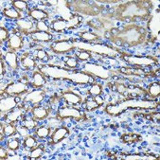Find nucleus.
<instances>
[{
	"label": "nucleus",
	"mask_w": 160,
	"mask_h": 160,
	"mask_svg": "<svg viewBox=\"0 0 160 160\" xmlns=\"http://www.w3.org/2000/svg\"><path fill=\"white\" fill-rule=\"evenodd\" d=\"M118 73L127 77H138V78H148L151 76V72H147L138 68H121L118 70Z\"/></svg>",
	"instance_id": "obj_15"
},
{
	"label": "nucleus",
	"mask_w": 160,
	"mask_h": 160,
	"mask_svg": "<svg viewBox=\"0 0 160 160\" xmlns=\"http://www.w3.org/2000/svg\"><path fill=\"white\" fill-rule=\"evenodd\" d=\"M117 159H126V160H150V159H156L155 156H150V155H142V154H117L115 155Z\"/></svg>",
	"instance_id": "obj_29"
},
{
	"label": "nucleus",
	"mask_w": 160,
	"mask_h": 160,
	"mask_svg": "<svg viewBox=\"0 0 160 160\" xmlns=\"http://www.w3.org/2000/svg\"><path fill=\"white\" fill-rule=\"evenodd\" d=\"M46 92L43 90H34L32 92L28 93L27 96H25V98L23 99L24 103L27 102H31L32 104H38L42 102L45 99Z\"/></svg>",
	"instance_id": "obj_17"
},
{
	"label": "nucleus",
	"mask_w": 160,
	"mask_h": 160,
	"mask_svg": "<svg viewBox=\"0 0 160 160\" xmlns=\"http://www.w3.org/2000/svg\"><path fill=\"white\" fill-rule=\"evenodd\" d=\"M49 114V109H48L45 106H34L31 108V115L35 120L41 121L45 120Z\"/></svg>",
	"instance_id": "obj_21"
},
{
	"label": "nucleus",
	"mask_w": 160,
	"mask_h": 160,
	"mask_svg": "<svg viewBox=\"0 0 160 160\" xmlns=\"http://www.w3.org/2000/svg\"><path fill=\"white\" fill-rule=\"evenodd\" d=\"M36 145H37V140L34 137L28 136L27 138H25V139H24V147L25 148L31 149V148H34Z\"/></svg>",
	"instance_id": "obj_41"
},
{
	"label": "nucleus",
	"mask_w": 160,
	"mask_h": 160,
	"mask_svg": "<svg viewBox=\"0 0 160 160\" xmlns=\"http://www.w3.org/2000/svg\"><path fill=\"white\" fill-rule=\"evenodd\" d=\"M38 70H40L47 78L68 80L76 84H88L94 82V77L83 71H73L52 65H39Z\"/></svg>",
	"instance_id": "obj_3"
},
{
	"label": "nucleus",
	"mask_w": 160,
	"mask_h": 160,
	"mask_svg": "<svg viewBox=\"0 0 160 160\" xmlns=\"http://www.w3.org/2000/svg\"><path fill=\"white\" fill-rule=\"evenodd\" d=\"M102 104L103 100L101 98V96H97V97H91L90 99H87L83 106L87 111H93L95 109H98Z\"/></svg>",
	"instance_id": "obj_24"
},
{
	"label": "nucleus",
	"mask_w": 160,
	"mask_h": 160,
	"mask_svg": "<svg viewBox=\"0 0 160 160\" xmlns=\"http://www.w3.org/2000/svg\"><path fill=\"white\" fill-rule=\"evenodd\" d=\"M121 140L124 143L127 144H131V143H137L142 140L141 137L138 134H133V133H129V134H123L121 137Z\"/></svg>",
	"instance_id": "obj_32"
},
{
	"label": "nucleus",
	"mask_w": 160,
	"mask_h": 160,
	"mask_svg": "<svg viewBox=\"0 0 160 160\" xmlns=\"http://www.w3.org/2000/svg\"><path fill=\"white\" fill-rule=\"evenodd\" d=\"M68 134H69V130H68V127L62 126V127L57 128V129L52 133V135L48 140V144L49 145H56V144L60 143Z\"/></svg>",
	"instance_id": "obj_16"
},
{
	"label": "nucleus",
	"mask_w": 160,
	"mask_h": 160,
	"mask_svg": "<svg viewBox=\"0 0 160 160\" xmlns=\"http://www.w3.org/2000/svg\"><path fill=\"white\" fill-rule=\"evenodd\" d=\"M17 133V128L12 123L1 124V140H3L4 137H12Z\"/></svg>",
	"instance_id": "obj_28"
},
{
	"label": "nucleus",
	"mask_w": 160,
	"mask_h": 160,
	"mask_svg": "<svg viewBox=\"0 0 160 160\" xmlns=\"http://www.w3.org/2000/svg\"><path fill=\"white\" fill-rule=\"evenodd\" d=\"M108 86L110 87V89L118 92V94L122 96H146L148 95L147 91H145L144 89L140 87L130 86L123 82H119L118 81L112 82L111 83L108 84Z\"/></svg>",
	"instance_id": "obj_7"
},
{
	"label": "nucleus",
	"mask_w": 160,
	"mask_h": 160,
	"mask_svg": "<svg viewBox=\"0 0 160 160\" xmlns=\"http://www.w3.org/2000/svg\"><path fill=\"white\" fill-rule=\"evenodd\" d=\"M30 38L33 41H38V42H50L53 38V35L48 32V31H38L34 30L33 32L29 34Z\"/></svg>",
	"instance_id": "obj_23"
},
{
	"label": "nucleus",
	"mask_w": 160,
	"mask_h": 160,
	"mask_svg": "<svg viewBox=\"0 0 160 160\" xmlns=\"http://www.w3.org/2000/svg\"><path fill=\"white\" fill-rule=\"evenodd\" d=\"M50 127H48V126H41L39 128H37L36 131H35V135L37 138H41V139H44L46 138H48L49 135H50Z\"/></svg>",
	"instance_id": "obj_36"
},
{
	"label": "nucleus",
	"mask_w": 160,
	"mask_h": 160,
	"mask_svg": "<svg viewBox=\"0 0 160 160\" xmlns=\"http://www.w3.org/2000/svg\"><path fill=\"white\" fill-rule=\"evenodd\" d=\"M159 118H160V114L159 112H153V113H151L149 116H148V119H151V120H154L155 122L159 123Z\"/></svg>",
	"instance_id": "obj_49"
},
{
	"label": "nucleus",
	"mask_w": 160,
	"mask_h": 160,
	"mask_svg": "<svg viewBox=\"0 0 160 160\" xmlns=\"http://www.w3.org/2000/svg\"><path fill=\"white\" fill-rule=\"evenodd\" d=\"M159 27H160V21H159V12H155L152 15H150L149 21H148V28H149V41L154 42L156 38H158L159 34Z\"/></svg>",
	"instance_id": "obj_14"
},
{
	"label": "nucleus",
	"mask_w": 160,
	"mask_h": 160,
	"mask_svg": "<svg viewBox=\"0 0 160 160\" xmlns=\"http://www.w3.org/2000/svg\"><path fill=\"white\" fill-rule=\"evenodd\" d=\"M36 28L38 31H48L49 28L48 26L46 24V22L44 21H39L37 22V25H36Z\"/></svg>",
	"instance_id": "obj_48"
},
{
	"label": "nucleus",
	"mask_w": 160,
	"mask_h": 160,
	"mask_svg": "<svg viewBox=\"0 0 160 160\" xmlns=\"http://www.w3.org/2000/svg\"><path fill=\"white\" fill-rule=\"evenodd\" d=\"M62 98L65 100L67 102L73 104V105H77V104H81L82 100V97H80L79 95L71 92V91H67L62 95Z\"/></svg>",
	"instance_id": "obj_26"
},
{
	"label": "nucleus",
	"mask_w": 160,
	"mask_h": 160,
	"mask_svg": "<svg viewBox=\"0 0 160 160\" xmlns=\"http://www.w3.org/2000/svg\"><path fill=\"white\" fill-rule=\"evenodd\" d=\"M56 117L58 119H61V120L71 118L76 121H81V120H83L84 118H86L85 115L81 110H79L75 107H70V106L62 107L61 109H59L56 114Z\"/></svg>",
	"instance_id": "obj_12"
},
{
	"label": "nucleus",
	"mask_w": 160,
	"mask_h": 160,
	"mask_svg": "<svg viewBox=\"0 0 160 160\" xmlns=\"http://www.w3.org/2000/svg\"><path fill=\"white\" fill-rule=\"evenodd\" d=\"M69 8H72L73 11L77 12H82L86 15H99L102 12L103 7L97 4L96 2H88V1H73L69 2Z\"/></svg>",
	"instance_id": "obj_6"
},
{
	"label": "nucleus",
	"mask_w": 160,
	"mask_h": 160,
	"mask_svg": "<svg viewBox=\"0 0 160 160\" xmlns=\"http://www.w3.org/2000/svg\"><path fill=\"white\" fill-rule=\"evenodd\" d=\"M105 37L119 47H136L147 39V30L140 26L130 24L120 28H112L105 31Z\"/></svg>",
	"instance_id": "obj_1"
},
{
	"label": "nucleus",
	"mask_w": 160,
	"mask_h": 160,
	"mask_svg": "<svg viewBox=\"0 0 160 160\" xmlns=\"http://www.w3.org/2000/svg\"><path fill=\"white\" fill-rule=\"evenodd\" d=\"M121 57L127 63L138 68L152 67L157 63V60L152 56H132V55H124L123 53Z\"/></svg>",
	"instance_id": "obj_11"
},
{
	"label": "nucleus",
	"mask_w": 160,
	"mask_h": 160,
	"mask_svg": "<svg viewBox=\"0 0 160 160\" xmlns=\"http://www.w3.org/2000/svg\"><path fill=\"white\" fill-rule=\"evenodd\" d=\"M20 62H21V66L25 68V69H31V68H35L37 65H36V62L35 60L32 58V57H30L28 55V53H25L21 59H20Z\"/></svg>",
	"instance_id": "obj_30"
},
{
	"label": "nucleus",
	"mask_w": 160,
	"mask_h": 160,
	"mask_svg": "<svg viewBox=\"0 0 160 160\" xmlns=\"http://www.w3.org/2000/svg\"><path fill=\"white\" fill-rule=\"evenodd\" d=\"M82 21V16L78 14H72L68 19H56L51 23V28L56 32H62L67 29L76 28Z\"/></svg>",
	"instance_id": "obj_8"
},
{
	"label": "nucleus",
	"mask_w": 160,
	"mask_h": 160,
	"mask_svg": "<svg viewBox=\"0 0 160 160\" xmlns=\"http://www.w3.org/2000/svg\"><path fill=\"white\" fill-rule=\"evenodd\" d=\"M49 48L52 52L56 54H65L72 51L75 48L73 45V42L68 41V40H59L54 41L50 44Z\"/></svg>",
	"instance_id": "obj_13"
},
{
	"label": "nucleus",
	"mask_w": 160,
	"mask_h": 160,
	"mask_svg": "<svg viewBox=\"0 0 160 160\" xmlns=\"http://www.w3.org/2000/svg\"><path fill=\"white\" fill-rule=\"evenodd\" d=\"M47 82L46 80V76L40 71V70H36L33 72L32 74V86L35 88H40L43 87Z\"/></svg>",
	"instance_id": "obj_27"
},
{
	"label": "nucleus",
	"mask_w": 160,
	"mask_h": 160,
	"mask_svg": "<svg viewBox=\"0 0 160 160\" xmlns=\"http://www.w3.org/2000/svg\"><path fill=\"white\" fill-rule=\"evenodd\" d=\"M159 103L156 101L152 100H137V99H129L123 102H117L115 104H108L104 111L110 116H118L125 112L128 109H154L158 107Z\"/></svg>",
	"instance_id": "obj_4"
},
{
	"label": "nucleus",
	"mask_w": 160,
	"mask_h": 160,
	"mask_svg": "<svg viewBox=\"0 0 160 160\" xmlns=\"http://www.w3.org/2000/svg\"><path fill=\"white\" fill-rule=\"evenodd\" d=\"M5 60L3 58H1V77L4 76V73L6 71V68H5V63H4Z\"/></svg>",
	"instance_id": "obj_52"
},
{
	"label": "nucleus",
	"mask_w": 160,
	"mask_h": 160,
	"mask_svg": "<svg viewBox=\"0 0 160 160\" xmlns=\"http://www.w3.org/2000/svg\"><path fill=\"white\" fill-rule=\"evenodd\" d=\"M4 60L5 62H7V65L10 67L11 69L12 70H16L18 68V58H17V55L14 51H7L5 53V56H4Z\"/></svg>",
	"instance_id": "obj_25"
},
{
	"label": "nucleus",
	"mask_w": 160,
	"mask_h": 160,
	"mask_svg": "<svg viewBox=\"0 0 160 160\" xmlns=\"http://www.w3.org/2000/svg\"><path fill=\"white\" fill-rule=\"evenodd\" d=\"M12 5L14 9H16L17 11H20V12H24L28 9V3L23 1V0H15V1L12 2Z\"/></svg>",
	"instance_id": "obj_40"
},
{
	"label": "nucleus",
	"mask_w": 160,
	"mask_h": 160,
	"mask_svg": "<svg viewBox=\"0 0 160 160\" xmlns=\"http://www.w3.org/2000/svg\"><path fill=\"white\" fill-rule=\"evenodd\" d=\"M17 107V99L15 97H9L1 99L0 101V110L1 113H9L11 110H13Z\"/></svg>",
	"instance_id": "obj_18"
},
{
	"label": "nucleus",
	"mask_w": 160,
	"mask_h": 160,
	"mask_svg": "<svg viewBox=\"0 0 160 160\" xmlns=\"http://www.w3.org/2000/svg\"><path fill=\"white\" fill-rule=\"evenodd\" d=\"M82 71L91 75L92 77H97L102 80H109L112 78V72L103 66L98 65V63H84L82 66Z\"/></svg>",
	"instance_id": "obj_10"
},
{
	"label": "nucleus",
	"mask_w": 160,
	"mask_h": 160,
	"mask_svg": "<svg viewBox=\"0 0 160 160\" xmlns=\"http://www.w3.org/2000/svg\"><path fill=\"white\" fill-rule=\"evenodd\" d=\"M23 47V39L20 34H12L8 41V48L11 51L21 49Z\"/></svg>",
	"instance_id": "obj_22"
},
{
	"label": "nucleus",
	"mask_w": 160,
	"mask_h": 160,
	"mask_svg": "<svg viewBox=\"0 0 160 160\" xmlns=\"http://www.w3.org/2000/svg\"><path fill=\"white\" fill-rule=\"evenodd\" d=\"M88 94L91 97H97L102 94V86L99 83H93L88 89Z\"/></svg>",
	"instance_id": "obj_37"
},
{
	"label": "nucleus",
	"mask_w": 160,
	"mask_h": 160,
	"mask_svg": "<svg viewBox=\"0 0 160 160\" xmlns=\"http://www.w3.org/2000/svg\"><path fill=\"white\" fill-rule=\"evenodd\" d=\"M0 158H1L2 160L8 158V152H7V150L4 147L0 148Z\"/></svg>",
	"instance_id": "obj_51"
},
{
	"label": "nucleus",
	"mask_w": 160,
	"mask_h": 160,
	"mask_svg": "<svg viewBox=\"0 0 160 160\" xmlns=\"http://www.w3.org/2000/svg\"><path fill=\"white\" fill-rule=\"evenodd\" d=\"M79 37L84 41V42H94L96 40H99L100 39V36L96 33H93V32H89V31H82V32H80L79 33Z\"/></svg>",
	"instance_id": "obj_33"
},
{
	"label": "nucleus",
	"mask_w": 160,
	"mask_h": 160,
	"mask_svg": "<svg viewBox=\"0 0 160 160\" xmlns=\"http://www.w3.org/2000/svg\"><path fill=\"white\" fill-rule=\"evenodd\" d=\"M28 129L26 127H24V126H21L20 128H18L17 129V132L19 133V135H21L23 138H27L28 136Z\"/></svg>",
	"instance_id": "obj_50"
},
{
	"label": "nucleus",
	"mask_w": 160,
	"mask_h": 160,
	"mask_svg": "<svg viewBox=\"0 0 160 160\" xmlns=\"http://www.w3.org/2000/svg\"><path fill=\"white\" fill-rule=\"evenodd\" d=\"M147 93L152 98H158L160 94V85L159 82H152L149 84L147 88Z\"/></svg>",
	"instance_id": "obj_34"
},
{
	"label": "nucleus",
	"mask_w": 160,
	"mask_h": 160,
	"mask_svg": "<svg viewBox=\"0 0 160 160\" xmlns=\"http://www.w3.org/2000/svg\"><path fill=\"white\" fill-rule=\"evenodd\" d=\"M72 42H73L75 48L88 51V52H94L101 56L116 58L118 56L123 55V52L108 45H103V44H99V43H89V42H83V41H72Z\"/></svg>",
	"instance_id": "obj_5"
},
{
	"label": "nucleus",
	"mask_w": 160,
	"mask_h": 160,
	"mask_svg": "<svg viewBox=\"0 0 160 160\" xmlns=\"http://www.w3.org/2000/svg\"><path fill=\"white\" fill-rule=\"evenodd\" d=\"M36 59L39 60V61H42V62H48L49 60V56H48V53L45 50V49H38L36 51Z\"/></svg>",
	"instance_id": "obj_43"
},
{
	"label": "nucleus",
	"mask_w": 160,
	"mask_h": 160,
	"mask_svg": "<svg viewBox=\"0 0 160 160\" xmlns=\"http://www.w3.org/2000/svg\"><path fill=\"white\" fill-rule=\"evenodd\" d=\"M77 58L80 61H87V60L92 59V54L90 52H88V51L82 50V51L77 53Z\"/></svg>",
	"instance_id": "obj_46"
},
{
	"label": "nucleus",
	"mask_w": 160,
	"mask_h": 160,
	"mask_svg": "<svg viewBox=\"0 0 160 160\" xmlns=\"http://www.w3.org/2000/svg\"><path fill=\"white\" fill-rule=\"evenodd\" d=\"M24 118V106H19L17 108H14L12 111L7 113L4 117L5 120L10 123H14L18 121L19 119H22Z\"/></svg>",
	"instance_id": "obj_19"
},
{
	"label": "nucleus",
	"mask_w": 160,
	"mask_h": 160,
	"mask_svg": "<svg viewBox=\"0 0 160 160\" xmlns=\"http://www.w3.org/2000/svg\"><path fill=\"white\" fill-rule=\"evenodd\" d=\"M44 152H45V147L44 146L36 147L35 149H33L32 151H31L28 158L29 159H39L44 154Z\"/></svg>",
	"instance_id": "obj_39"
},
{
	"label": "nucleus",
	"mask_w": 160,
	"mask_h": 160,
	"mask_svg": "<svg viewBox=\"0 0 160 160\" xmlns=\"http://www.w3.org/2000/svg\"><path fill=\"white\" fill-rule=\"evenodd\" d=\"M87 25L93 28H97V29H101L102 28H103V23L100 20V19H93L87 22Z\"/></svg>",
	"instance_id": "obj_44"
},
{
	"label": "nucleus",
	"mask_w": 160,
	"mask_h": 160,
	"mask_svg": "<svg viewBox=\"0 0 160 160\" xmlns=\"http://www.w3.org/2000/svg\"><path fill=\"white\" fill-rule=\"evenodd\" d=\"M7 147L11 151H17L20 147V142L18 139H10L7 142Z\"/></svg>",
	"instance_id": "obj_45"
},
{
	"label": "nucleus",
	"mask_w": 160,
	"mask_h": 160,
	"mask_svg": "<svg viewBox=\"0 0 160 160\" xmlns=\"http://www.w3.org/2000/svg\"><path fill=\"white\" fill-rule=\"evenodd\" d=\"M151 7V2L148 1H130L115 8L111 16L121 22L144 21L150 18Z\"/></svg>",
	"instance_id": "obj_2"
},
{
	"label": "nucleus",
	"mask_w": 160,
	"mask_h": 160,
	"mask_svg": "<svg viewBox=\"0 0 160 160\" xmlns=\"http://www.w3.org/2000/svg\"><path fill=\"white\" fill-rule=\"evenodd\" d=\"M28 16L39 22V21H43V20L48 18V13L44 10L32 9L28 12Z\"/></svg>",
	"instance_id": "obj_31"
},
{
	"label": "nucleus",
	"mask_w": 160,
	"mask_h": 160,
	"mask_svg": "<svg viewBox=\"0 0 160 160\" xmlns=\"http://www.w3.org/2000/svg\"><path fill=\"white\" fill-rule=\"evenodd\" d=\"M3 14L6 17L11 18V19H17L18 20L21 17L20 12L16 9H14L13 7H12V8H5L3 10Z\"/></svg>",
	"instance_id": "obj_35"
},
{
	"label": "nucleus",
	"mask_w": 160,
	"mask_h": 160,
	"mask_svg": "<svg viewBox=\"0 0 160 160\" xmlns=\"http://www.w3.org/2000/svg\"><path fill=\"white\" fill-rule=\"evenodd\" d=\"M16 25L18 26L19 28V30L21 31L22 33H25V34H30L31 32H33V28H34V25H33V22L31 20H28V19H18L16 20Z\"/></svg>",
	"instance_id": "obj_20"
},
{
	"label": "nucleus",
	"mask_w": 160,
	"mask_h": 160,
	"mask_svg": "<svg viewBox=\"0 0 160 160\" xmlns=\"http://www.w3.org/2000/svg\"><path fill=\"white\" fill-rule=\"evenodd\" d=\"M22 126L26 127L28 130H33L37 126V122L33 118H22Z\"/></svg>",
	"instance_id": "obj_38"
},
{
	"label": "nucleus",
	"mask_w": 160,
	"mask_h": 160,
	"mask_svg": "<svg viewBox=\"0 0 160 160\" xmlns=\"http://www.w3.org/2000/svg\"><path fill=\"white\" fill-rule=\"evenodd\" d=\"M9 31L7 28H0V41H1V44L3 42L9 41Z\"/></svg>",
	"instance_id": "obj_47"
},
{
	"label": "nucleus",
	"mask_w": 160,
	"mask_h": 160,
	"mask_svg": "<svg viewBox=\"0 0 160 160\" xmlns=\"http://www.w3.org/2000/svg\"><path fill=\"white\" fill-rule=\"evenodd\" d=\"M29 89V80L28 76H23L17 82H11L6 86L5 89H2V94L14 96V95H21L28 92Z\"/></svg>",
	"instance_id": "obj_9"
},
{
	"label": "nucleus",
	"mask_w": 160,
	"mask_h": 160,
	"mask_svg": "<svg viewBox=\"0 0 160 160\" xmlns=\"http://www.w3.org/2000/svg\"><path fill=\"white\" fill-rule=\"evenodd\" d=\"M65 65L69 68L75 69L78 67L79 63H78V60L76 58L68 56V57H66V59H65Z\"/></svg>",
	"instance_id": "obj_42"
}]
</instances>
